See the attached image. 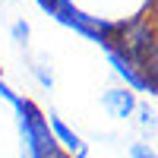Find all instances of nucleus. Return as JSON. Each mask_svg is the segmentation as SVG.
I'll use <instances>...</instances> for the list:
<instances>
[{
    "instance_id": "obj_1",
    "label": "nucleus",
    "mask_w": 158,
    "mask_h": 158,
    "mask_svg": "<svg viewBox=\"0 0 158 158\" xmlns=\"http://www.w3.org/2000/svg\"><path fill=\"white\" fill-rule=\"evenodd\" d=\"M19 123H22V142L25 158H67L60 152L57 139L48 130V117L32 101H19Z\"/></svg>"
},
{
    "instance_id": "obj_2",
    "label": "nucleus",
    "mask_w": 158,
    "mask_h": 158,
    "mask_svg": "<svg viewBox=\"0 0 158 158\" xmlns=\"http://www.w3.org/2000/svg\"><path fill=\"white\" fill-rule=\"evenodd\" d=\"M101 104H104V111H108L111 117H117V120H127L130 114L136 111V92L133 89H127V85H120V89H108L101 95Z\"/></svg>"
},
{
    "instance_id": "obj_3",
    "label": "nucleus",
    "mask_w": 158,
    "mask_h": 158,
    "mask_svg": "<svg viewBox=\"0 0 158 158\" xmlns=\"http://www.w3.org/2000/svg\"><path fill=\"white\" fill-rule=\"evenodd\" d=\"M48 130H51V136L57 139V146H67L76 158H85V146H82V139H79L73 130L57 117V114H51V117H48Z\"/></svg>"
},
{
    "instance_id": "obj_4",
    "label": "nucleus",
    "mask_w": 158,
    "mask_h": 158,
    "mask_svg": "<svg viewBox=\"0 0 158 158\" xmlns=\"http://www.w3.org/2000/svg\"><path fill=\"white\" fill-rule=\"evenodd\" d=\"M32 73L38 76V82H41L44 89H54V73H51V67H48L44 60H35L32 63Z\"/></svg>"
},
{
    "instance_id": "obj_5",
    "label": "nucleus",
    "mask_w": 158,
    "mask_h": 158,
    "mask_svg": "<svg viewBox=\"0 0 158 158\" xmlns=\"http://www.w3.org/2000/svg\"><path fill=\"white\" fill-rule=\"evenodd\" d=\"M29 22H25V19H16V22H13V38H16V41L25 48V44H29Z\"/></svg>"
},
{
    "instance_id": "obj_6",
    "label": "nucleus",
    "mask_w": 158,
    "mask_h": 158,
    "mask_svg": "<svg viewBox=\"0 0 158 158\" xmlns=\"http://www.w3.org/2000/svg\"><path fill=\"white\" fill-rule=\"evenodd\" d=\"M130 158H158L152 146H146V142H133L130 146Z\"/></svg>"
},
{
    "instance_id": "obj_7",
    "label": "nucleus",
    "mask_w": 158,
    "mask_h": 158,
    "mask_svg": "<svg viewBox=\"0 0 158 158\" xmlns=\"http://www.w3.org/2000/svg\"><path fill=\"white\" fill-rule=\"evenodd\" d=\"M136 111H139V123L142 127H155V111L149 104H136Z\"/></svg>"
}]
</instances>
